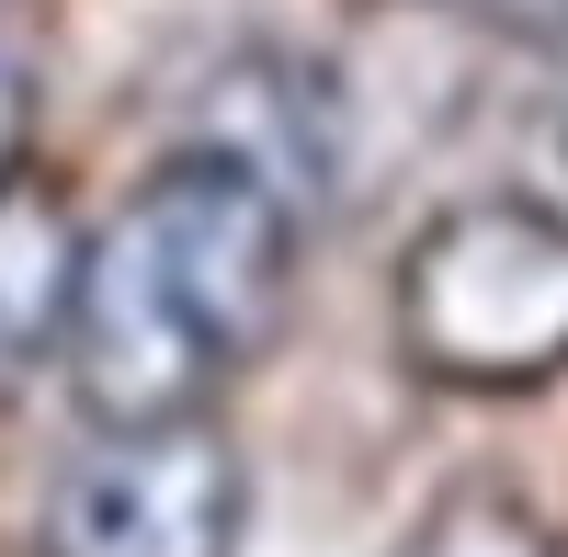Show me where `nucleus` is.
Segmentation results:
<instances>
[{
    "mask_svg": "<svg viewBox=\"0 0 568 557\" xmlns=\"http://www.w3.org/2000/svg\"><path fill=\"white\" fill-rule=\"evenodd\" d=\"M69 273H80V227H69V205L34 194V182L12 171V182H0V387H12L34 353H58Z\"/></svg>",
    "mask_w": 568,
    "mask_h": 557,
    "instance_id": "4",
    "label": "nucleus"
},
{
    "mask_svg": "<svg viewBox=\"0 0 568 557\" xmlns=\"http://www.w3.org/2000/svg\"><path fill=\"white\" fill-rule=\"evenodd\" d=\"M398 557H557V524L511 489H455V500L420 513V535Z\"/></svg>",
    "mask_w": 568,
    "mask_h": 557,
    "instance_id": "5",
    "label": "nucleus"
},
{
    "mask_svg": "<svg viewBox=\"0 0 568 557\" xmlns=\"http://www.w3.org/2000/svg\"><path fill=\"white\" fill-rule=\"evenodd\" d=\"M398 364L455 398H524L568 376V216L535 194L444 205L398 251Z\"/></svg>",
    "mask_w": 568,
    "mask_h": 557,
    "instance_id": "2",
    "label": "nucleus"
},
{
    "mask_svg": "<svg viewBox=\"0 0 568 557\" xmlns=\"http://www.w3.org/2000/svg\"><path fill=\"white\" fill-rule=\"evenodd\" d=\"M251 467L205 409L171 422H103L45 478L34 546L45 557H240Z\"/></svg>",
    "mask_w": 568,
    "mask_h": 557,
    "instance_id": "3",
    "label": "nucleus"
},
{
    "mask_svg": "<svg viewBox=\"0 0 568 557\" xmlns=\"http://www.w3.org/2000/svg\"><path fill=\"white\" fill-rule=\"evenodd\" d=\"M478 23H500V34H524V45H568V0H466Z\"/></svg>",
    "mask_w": 568,
    "mask_h": 557,
    "instance_id": "7",
    "label": "nucleus"
},
{
    "mask_svg": "<svg viewBox=\"0 0 568 557\" xmlns=\"http://www.w3.org/2000/svg\"><path fill=\"white\" fill-rule=\"evenodd\" d=\"M296 296V194L240 149H182L80 240L69 273V387L91 422L205 409L284 331Z\"/></svg>",
    "mask_w": 568,
    "mask_h": 557,
    "instance_id": "1",
    "label": "nucleus"
},
{
    "mask_svg": "<svg viewBox=\"0 0 568 557\" xmlns=\"http://www.w3.org/2000/svg\"><path fill=\"white\" fill-rule=\"evenodd\" d=\"M23 149H34V69L0 45V182L23 171Z\"/></svg>",
    "mask_w": 568,
    "mask_h": 557,
    "instance_id": "6",
    "label": "nucleus"
}]
</instances>
